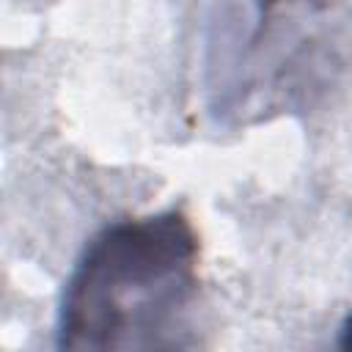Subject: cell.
<instances>
[{
  "label": "cell",
  "instance_id": "cell-1",
  "mask_svg": "<svg viewBox=\"0 0 352 352\" xmlns=\"http://www.w3.org/2000/svg\"><path fill=\"white\" fill-rule=\"evenodd\" d=\"M201 239L182 209L124 217L91 236L60 297L55 346L176 349L201 292Z\"/></svg>",
  "mask_w": 352,
  "mask_h": 352
},
{
  "label": "cell",
  "instance_id": "cell-2",
  "mask_svg": "<svg viewBox=\"0 0 352 352\" xmlns=\"http://www.w3.org/2000/svg\"><path fill=\"white\" fill-rule=\"evenodd\" d=\"M338 346H341V349H352V314H349V316L344 319V324H341Z\"/></svg>",
  "mask_w": 352,
  "mask_h": 352
}]
</instances>
